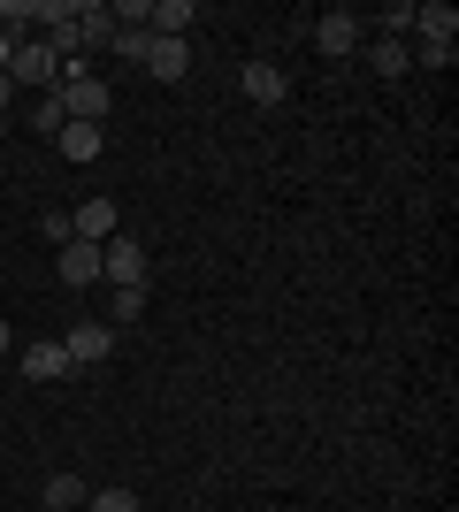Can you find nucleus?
<instances>
[{
    "instance_id": "nucleus-1",
    "label": "nucleus",
    "mask_w": 459,
    "mask_h": 512,
    "mask_svg": "<svg viewBox=\"0 0 459 512\" xmlns=\"http://www.w3.org/2000/svg\"><path fill=\"white\" fill-rule=\"evenodd\" d=\"M54 100H62L69 123H108V85L92 77V62H62V77H54Z\"/></svg>"
},
{
    "instance_id": "nucleus-2",
    "label": "nucleus",
    "mask_w": 459,
    "mask_h": 512,
    "mask_svg": "<svg viewBox=\"0 0 459 512\" xmlns=\"http://www.w3.org/2000/svg\"><path fill=\"white\" fill-rule=\"evenodd\" d=\"M100 276H108L115 291H153V260H146V245L115 230L108 245H100Z\"/></svg>"
},
{
    "instance_id": "nucleus-3",
    "label": "nucleus",
    "mask_w": 459,
    "mask_h": 512,
    "mask_svg": "<svg viewBox=\"0 0 459 512\" xmlns=\"http://www.w3.org/2000/svg\"><path fill=\"white\" fill-rule=\"evenodd\" d=\"M62 352H69V375H77V367H108L115 360V329L108 321H77L62 337Z\"/></svg>"
},
{
    "instance_id": "nucleus-4",
    "label": "nucleus",
    "mask_w": 459,
    "mask_h": 512,
    "mask_svg": "<svg viewBox=\"0 0 459 512\" xmlns=\"http://www.w3.org/2000/svg\"><path fill=\"white\" fill-rule=\"evenodd\" d=\"M360 39H368V23L352 16V8H329V16L314 23V46H322L329 62H345V54H360Z\"/></svg>"
},
{
    "instance_id": "nucleus-5",
    "label": "nucleus",
    "mask_w": 459,
    "mask_h": 512,
    "mask_svg": "<svg viewBox=\"0 0 459 512\" xmlns=\"http://www.w3.org/2000/svg\"><path fill=\"white\" fill-rule=\"evenodd\" d=\"M54 276H62V291H92V283H100V245L69 237L62 253H54Z\"/></svg>"
},
{
    "instance_id": "nucleus-6",
    "label": "nucleus",
    "mask_w": 459,
    "mask_h": 512,
    "mask_svg": "<svg viewBox=\"0 0 459 512\" xmlns=\"http://www.w3.org/2000/svg\"><path fill=\"white\" fill-rule=\"evenodd\" d=\"M238 92H245V100H253V107H284L291 77H284V69H276V62H245V69H238Z\"/></svg>"
},
{
    "instance_id": "nucleus-7",
    "label": "nucleus",
    "mask_w": 459,
    "mask_h": 512,
    "mask_svg": "<svg viewBox=\"0 0 459 512\" xmlns=\"http://www.w3.org/2000/svg\"><path fill=\"white\" fill-rule=\"evenodd\" d=\"M16 77H23V85H46V92H54L62 62L46 54V39H23V46H16V62H8V85H16Z\"/></svg>"
},
{
    "instance_id": "nucleus-8",
    "label": "nucleus",
    "mask_w": 459,
    "mask_h": 512,
    "mask_svg": "<svg viewBox=\"0 0 459 512\" xmlns=\"http://www.w3.org/2000/svg\"><path fill=\"white\" fill-rule=\"evenodd\" d=\"M62 375H69V352H62V337L23 344V383H62Z\"/></svg>"
},
{
    "instance_id": "nucleus-9",
    "label": "nucleus",
    "mask_w": 459,
    "mask_h": 512,
    "mask_svg": "<svg viewBox=\"0 0 459 512\" xmlns=\"http://www.w3.org/2000/svg\"><path fill=\"white\" fill-rule=\"evenodd\" d=\"M54 146L85 169V161H100V153H108V130H100V123H62V130H54Z\"/></svg>"
},
{
    "instance_id": "nucleus-10",
    "label": "nucleus",
    "mask_w": 459,
    "mask_h": 512,
    "mask_svg": "<svg viewBox=\"0 0 459 512\" xmlns=\"http://www.w3.org/2000/svg\"><path fill=\"white\" fill-rule=\"evenodd\" d=\"M115 222H123V214H115V199H85V207L69 214V230L85 237V245H108V237H115Z\"/></svg>"
},
{
    "instance_id": "nucleus-11",
    "label": "nucleus",
    "mask_w": 459,
    "mask_h": 512,
    "mask_svg": "<svg viewBox=\"0 0 459 512\" xmlns=\"http://www.w3.org/2000/svg\"><path fill=\"white\" fill-rule=\"evenodd\" d=\"M192 23H199L192 0H153V8H146V31H153V39H184Z\"/></svg>"
},
{
    "instance_id": "nucleus-12",
    "label": "nucleus",
    "mask_w": 459,
    "mask_h": 512,
    "mask_svg": "<svg viewBox=\"0 0 459 512\" xmlns=\"http://www.w3.org/2000/svg\"><path fill=\"white\" fill-rule=\"evenodd\" d=\"M192 69V54H184V39H153L146 46V77H161V85H176Z\"/></svg>"
},
{
    "instance_id": "nucleus-13",
    "label": "nucleus",
    "mask_w": 459,
    "mask_h": 512,
    "mask_svg": "<svg viewBox=\"0 0 459 512\" xmlns=\"http://www.w3.org/2000/svg\"><path fill=\"white\" fill-rule=\"evenodd\" d=\"M77 39H85V54H92V46H108V39H115V16H108V0H77Z\"/></svg>"
},
{
    "instance_id": "nucleus-14",
    "label": "nucleus",
    "mask_w": 459,
    "mask_h": 512,
    "mask_svg": "<svg viewBox=\"0 0 459 512\" xmlns=\"http://www.w3.org/2000/svg\"><path fill=\"white\" fill-rule=\"evenodd\" d=\"M39 497H46V512H85L92 490L77 482V474H46V490H39Z\"/></svg>"
},
{
    "instance_id": "nucleus-15",
    "label": "nucleus",
    "mask_w": 459,
    "mask_h": 512,
    "mask_svg": "<svg viewBox=\"0 0 459 512\" xmlns=\"http://www.w3.org/2000/svg\"><path fill=\"white\" fill-rule=\"evenodd\" d=\"M368 62H375V77H406V69H414V46L406 39H375Z\"/></svg>"
},
{
    "instance_id": "nucleus-16",
    "label": "nucleus",
    "mask_w": 459,
    "mask_h": 512,
    "mask_svg": "<svg viewBox=\"0 0 459 512\" xmlns=\"http://www.w3.org/2000/svg\"><path fill=\"white\" fill-rule=\"evenodd\" d=\"M414 31H421V39H459V8L429 0V8H414Z\"/></svg>"
},
{
    "instance_id": "nucleus-17",
    "label": "nucleus",
    "mask_w": 459,
    "mask_h": 512,
    "mask_svg": "<svg viewBox=\"0 0 459 512\" xmlns=\"http://www.w3.org/2000/svg\"><path fill=\"white\" fill-rule=\"evenodd\" d=\"M115 54H123V62H138V69H146V46H153V31H146V23H115Z\"/></svg>"
},
{
    "instance_id": "nucleus-18",
    "label": "nucleus",
    "mask_w": 459,
    "mask_h": 512,
    "mask_svg": "<svg viewBox=\"0 0 459 512\" xmlns=\"http://www.w3.org/2000/svg\"><path fill=\"white\" fill-rule=\"evenodd\" d=\"M85 512H146V505H138V490H92Z\"/></svg>"
},
{
    "instance_id": "nucleus-19",
    "label": "nucleus",
    "mask_w": 459,
    "mask_h": 512,
    "mask_svg": "<svg viewBox=\"0 0 459 512\" xmlns=\"http://www.w3.org/2000/svg\"><path fill=\"white\" fill-rule=\"evenodd\" d=\"M146 314V291H115L108 299V329H123V321H138Z\"/></svg>"
},
{
    "instance_id": "nucleus-20",
    "label": "nucleus",
    "mask_w": 459,
    "mask_h": 512,
    "mask_svg": "<svg viewBox=\"0 0 459 512\" xmlns=\"http://www.w3.org/2000/svg\"><path fill=\"white\" fill-rule=\"evenodd\" d=\"M62 123H69V115H62V100H54V92H39V107H31V130H46V138H54Z\"/></svg>"
},
{
    "instance_id": "nucleus-21",
    "label": "nucleus",
    "mask_w": 459,
    "mask_h": 512,
    "mask_svg": "<svg viewBox=\"0 0 459 512\" xmlns=\"http://www.w3.org/2000/svg\"><path fill=\"white\" fill-rule=\"evenodd\" d=\"M39 237L54 245V253H62V245H69L77 230H69V214H62V207H46V214H39Z\"/></svg>"
},
{
    "instance_id": "nucleus-22",
    "label": "nucleus",
    "mask_w": 459,
    "mask_h": 512,
    "mask_svg": "<svg viewBox=\"0 0 459 512\" xmlns=\"http://www.w3.org/2000/svg\"><path fill=\"white\" fill-rule=\"evenodd\" d=\"M406 31H414V0H391L383 8V39H406Z\"/></svg>"
},
{
    "instance_id": "nucleus-23",
    "label": "nucleus",
    "mask_w": 459,
    "mask_h": 512,
    "mask_svg": "<svg viewBox=\"0 0 459 512\" xmlns=\"http://www.w3.org/2000/svg\"><path fill=\"white\" fill-rule=\"evenodd\" d=\"M414 62H421V69H452V39H421Z\"/></svg>"
},
{
    "instance_id": "nucleus-24",
    "label": "nucleus",
    "mask_w": 459,
    "mask_h": 512,
    "mask_svg": "<svg viewBox=\"0 0 459 512\" xmlns=\"http://www.w3.org/2000/svg\"><path fill=\"white\" fill-rule=\"evenodd\" d=\"M0 352H16V329H8V314H0Z\"/></svg>"
},
{
    "instance_id": "nucleus-25",
    "label": "nucleus",
    "mask_w": 459,
    "mask_h": 512,
    "mask_svg": "<svg viewBox=\"0 0 459 512\" xmlns=\"http://www.w3.org/2000/svg\"><path fill=\"white\" fill-rule=\"evenodd\" d=\"M0 123H8V77H0Z\"/></svg>"
},
{
    "instance_id": "nucleus-26",
    "label": "nucleus",
    "mask_w": 459,
    "mask_h": 512,
    "mask_svg": "<svg viewBox=\"0 0 459 512\" xmlns=\"http://www.w3.org/2000/svg\"><path fill=\"white\" fill-rule=\"evenodd\" d=\"M0 130H8V123H0Z\"/></svg>"
}]
</instances>
